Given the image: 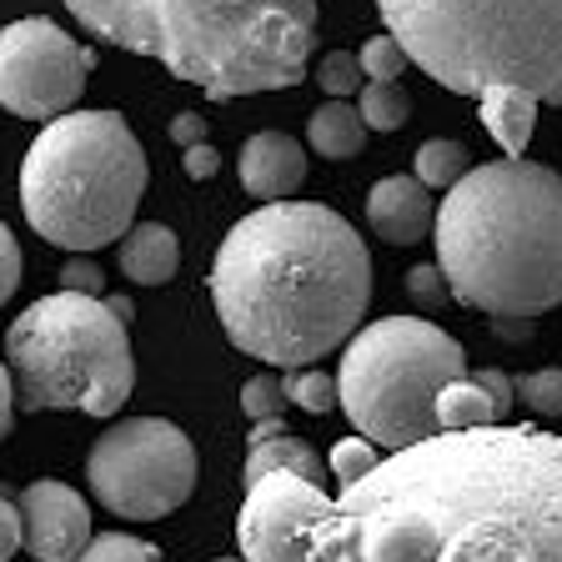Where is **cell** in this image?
<instances>
[{
    "mask_svg": "<svg viewBox=\"0 0 562 562\" xmlns=\"http://www.w3.org/2000/svg\"><path fill=\"white\" fill-rule=\"evenodd\" d=\"M216 562H241V558H216Z\"/></svg>",
    "mask_w": 562,
    "mask_h": 562,
    "instance_id": "38",
    "label": "cell"
},
{
    "mask_svg": "<svg viewBox=\"0 0 562 562\" xmlns=\"http://www.w3.org/2000/svg\"><path fill=\"white\" fill-rule=\"evenodd\" d=\"M95 56L46 15L0 31V105L25 121H56L81 101Z\"/></svg>",
    "mask_w": 562,
    "mask_h": 562,
    "instance_id": "10",
    "label": "cell"
},
{
    "mask_svg": "<svg viewBox=\"0 0 562 562\" xmlns=\"http://www.w3.org/2000/svg\"><path fill=\"white\" fill-rule=\"evenodd\" d=\"M462 341L427 316H382L347 337L337 372V407L376 447H412L437 437V392L468 376Z\"/></svg>",
    "mask_w": 562,
    "mask_h": 562,
    "instance_id": "8",
    "label": "cell"
},
{
    "mask_svg": "<svg viewBox=\"0 0 562 562\" xmlns=\"http://www.w3.org/2000/svg\"><path fill=\"white\" fill-rule=\"evenodd\" d=\"M492 337H497V341H513V347H517V341H532V337H538V327H532V316H492Z\"/></svg>",
    "mask_w": 562,
    "mask_h": 562,
    "instance_id": "33",
    "label": "cell"
},
{
    "mask_svg": "<svg viewBox=\"0 0 562 562\" xmlns=\"http://www.w3.org/2000/svg\"><path fill=\"white\" fill-rule=\"evenodd\" d=\"M21 527L35 562H76L91 542V507L76 487L41 477L21 492Z\"/></svg>",
    "mask_w": 562,
    "mask_h": 562,
    "instance_id": "12",
    "label": "cell"
},
{
    "mask_svg": "<svg viewBox=\"0 0 562 562\" xmlns=\"http://www.w3.org/2000/svg\"><path fill=\"white\" fill-rule=\"evenodd\" d=\"M281 386H286V402L302 407V412H312V417H327V412L337 407V376H327V372L296 367V372L281 376Z\"/></svg>",
    "mask_w": 562,
    "mask_h": 562,
    "instance_id": "21",
    "label": "cell"
},
{
    "mask_svg": "<svg viewBox=\"0 0 562 562\" xmlns=\"http://www.w3.org/2000/svg\"><path fill=\"white\" fill-rule=\"evenodd\" d=\"M105 306H111V312H116L121 322H131V316H136V306H131L126 296H105Z\"/></svg>",
    "mask_w": 562,
    "mask_h": 562,
    "instance_id": "37",
    "label": "cell"
},
{
    "mask_svg": "<svg viewBox=\"0 0 562 562\" xmlns=\"http://www.w3.org/2000/svg\"><path fill=\"white\" fill-rule=\"evenodd\" d=\"M261 472H296V477L322 482V452L296 432H277L267 442H246V482Z\"/></svg>",
    "mask_w": 562,
    "mask_h": 562,
    "instance_id": "17",
    "label": "cell"
},
{
    "mask_svg": "<svg viewBox=\"0 0 562 562\" xmlns=\"http://www.w3.org/2000/svg\"><path fill=\"white\" fill-rule=\"evenodd\" d=\"M316 562H562V437L492 422L397 447L316 522Z\"/></svg>",
    "mask_w": 562,
    "mask_h": 562,
    "instance_id": "1",
    "label": "cell"
},
{
    "mask_svg": "<svg viewBox=\"0 0 562 562\" xmlns=\"http://www.w3.org/2000/svg\"><path fill=\"white\" fill-rule=\"evenodd\" d=\"M407 296L417 306H427V312H437V306L452 296V286H447V277H442V267H437V261H422V267L407 271Z\"/></svg>",
    "mask_w": 562,
    "mask_h": 562,
    "instance_id": "28",
    "label": "cell"
},
{
    "mask_svg": "<svg viewBox=\"0 0 562 562\" xmlns=\"http://www.w3.org/2000/svg\"><path fill=\"white\" fill-rule=\"evenodd\" d=\"M146 196V151L116 111L46 121L21 161V211L50 246L95 251L131 232Z\"/></svg>",
    "mask_w": 562,
    "mask_h": 562,
    "instance_id": "6",
    "label": "cell"
},
{
    "mask_svg": "<svg viewBox=\"0 0 562 562\" xmlns=\"http://www.w3.org/2000/svg\"><path fill=\"white\" fill-rule=\"evenodd\" d=\"M316 81H322L327 95H341V101H347L351 91H362V60L351 56V50H327L322 66H316Z\"/></svg>",
    "mask_w": 562,
    "mask_h": 562,
    "instance_id": "26",
    "label": "cell"
},
{
    "mask_svg": "<svg viewBox=\"0 0 562 562\" xmlns=\"http://www.w3.org/2000/svg\"><path fill=\"white\" fill-rule=\"evenodd\" d=\"M437 267L452 302L542 316L562 302V171L522 156L472 166L437 211Z\"/></svg>",
    "mask_w": 562,
    "mask_h": 562,
    "instance_id": "5",
    "label": "cell"
},
{
    "mask_svg": "<svg viewBox=\"0 0 562 562\" xmlns=\"http://www.w3.org/2000/svg\"><path fill=\"white\" fill-rule=\"evenodd\" d=\"M412 116V95L397 81H372L362 86V121L372 131H402Z\"/></svg>",
    "mask_w": 562,
    "mask_h": 562,
    "instance_id": "20",
    "label": "cell"
},
{
    "mask_svg": "<svg viewBox=\"0 0 562 562\" xmlns=\"http://www.w3.org/2000/svg\"><path fill=\"white\" fill-rule=\"evenodd\" d=\"M206 286L232 347L271 367H312L362 327L372 257L341 211L286 196L222 236Z\"/></svg>",
    "mask_w": 562,
    "mask_h": 562,
    "instance_id": "2",
    "label": "cell"
},
{
    "mask_svg": "<svg viewBox=\"0 0 562 562\" xmlns=\"http://www.w3.org/2000/svg\"><path fill=\"white\" fill-rule=\"evenodd\" d=\"M116 251H121V277L136 281V286H166L176 277V267H181V241L161 222L131 226Z\"/></svg>",
    "mask_w": 562,
    "mask_h": 562,
    "instance_id": "15",
    "label": "cell"
},
{
    "mask_svg": "<svg viewBox=\"0 0 562 562\" xmlns=\"http://www.w3.org/2000/svg\"><path fill=\"white\" fill-rule=\"evenodd\" d=\"M382 457H376V442L372 437H341L337 447H331V477H337V487H351L357 477H367V472L376 468Z\"/></svg>",
    "mask_w": 562,
    "mask_h": 562,
    "instance_id": "22",
    "label": "cell"
},
{
    "mask_svg": "<svg viewBox=\"0 0 562 562\" xmlns=\"http://www.w3.org/2000/svg\"><path fill=\"white\" fill-rule=\"evenodd\" d=\"M386 31L437 86L472 95L507 156L538 105H562V0H376Z\"/></svg>",
    "mask_w": 562,
    "mask_h": 562,
    "instance_id": "3",
    "label": "cell"
},
{
    "mask_svg": "<svg viewBox=\"0 0 562 562\" xmlns=\"http://www.w3.org/2000/svg\"><path fill=\"white\" fill-rule=\"evenodd\" d=\"M95 41L156 56L211 101L302 86L316 0H66Z\"/></svg>",
    "mask_w": 562,
    "mask_h": 562,
    "instance_id": "4",
    "label": "cell"
},
{
    "mask_svg": "<svg viewBox=\"0 0 562 562\" xmlns=\"http://www.w3.org/2000/svg\"><path fill=\"white\" fill-rule=\"evenodd\" d=\"M60 286H66V292L101 296L105 292V271L91 261V251H70V261L60 267Z\"/></svg>",
    "mask_w": 562,
    "mask_h": 562,
    "instance_id": "29",
    "label": "cell"
},
{
    "mask_svg": "<svg viewBox=\"0 0 562 562\" xmlns=\"http://www.w3.org/2000/svg\"><path fill=\"white\" fill-rule=\"evenodd\" d=\"M15 422V386H11V367H0V437L11 432Z\"/></svg>",
    "mask_w": 562,
    "mask_h": 562,
    "instance_id": "36",
    "label": "cell"
},
{
    "mask_svg": "<svg viewBox=\"0 0 562 562\" xmlns=\"http://www.w3.org/2000/svg\"><path fill=\"white\" fill-rule=\"evenodd\" d=\"M201 136H206V121H201L196 111H181V116L171 121V140H181V146H196Z\"/></svg>",
    "mask_w": 562,
    "mask_h": 562,
    "instance_id": "35",
    "label": "cell"
},
{
    "mask_svg": "<svg viewBox=\"0 0 562 562\" xmlns=\"http://www.w3.org/2000/svg\"><path fill=\"white\" fill-rule=\"evenodd\" d=\"M331 513L322 482L296 472H261L246 482L236 538L246 562H316V522Z\"/></svg>",
    "mask_w": 562,
    "mask_h": 562,
    "instance_id": "11",
    "label": "cell"
},
{
    "mask_svg": "<svg viewBox=\"0 0 562 562\" xmlns=\"http://www.w3.org/2000/svg\"><path fill=\"white\" fill-rule=\"evenodd\" d=\"M367 222H372V232L382 241L412 246L432 232L437 206L417 176H382L372 187V196H367Z\"/></svg>",
    "mask_w": 562,
    "mask_h": 562,
    "instance_id": "14",
    "label": "cell"
},
{
    "mask_svg": "<svg viewBox=\"0 0 562 562\" xmlns=\"http://www.w3.org/2000/svg\"><path fill=\"white\" fill-rule=\"evenodd\" d=\"M241 187L257 201H286L306 181V151L286 131H257L241 146Z\"/></svg>",
    "mask_w": 562,
    "mask_h": 562,
    "instance_id": "13",
    "label": "cell"
},
{
    "mask_svg": "<svg viewBox=\"0 0 562 562\" xmlns=\"http://www.w3.org/2000/svg\"><path fill=\"white\" fill-rule=\"evenodd\" d=\"M357 60H362V76H367V81H397L402 66H407V50H402L397 41H392V31H386V35H372Z\"/></svg>",
    "mask_w": 562,
    "mask_h": 562,
    "instance_id": "27",
    "label": "cell"
},
{
    "mask_svg": "<svg viewBox=\"0 0 562 562\" xmlns=\"http://www.w3.org/2000/svg\"><path fill=\"white\" fill-rule=\"evenodd\" d=\"M517 386V402L532 407L538 417H562V372H527V376H513Z\"/></svg>",
    "mask_w": 562,
    "mask_h": 562,
    "instance_id": "24",
    "label": "cell"
},
{
    "mask_svg": "<svg viewBox=\"0 0 562 562\" xmlns=\"http://www.w3.org/2000/svg\"><path fill=\"white\" fill-rule=\"evenodd\" d=\"M76 562H161V552L151 542L131 538V532H101L86 542V552Z\"/></svg>",
    "mask_w": 562,
    "mask_h": 562,
    "instance_id": "23",
    "label": "cell"
},
{
    "mask_svg": "<svg viewBox=\"0 0 562 562\" xmlns=\"http://www.w3.org/2000/svg\"><path fill=\"white\" fill-rule=\"evenodd\" d=\"M482 382V392L492 397V407H497V422H507L513 417V407H517V386H513V376L507 372H497V367H477L472 372Z\"/></svg>",
    "mask_w": 562,
    "mask_h": 562,
    "instance_id": "30",
    "label": "cell"
},
{
    "mask_svg": "<svg viewBox=\"0 0 562 562\" xmlns=\"http://www.w3.org/2000/svg\"><path fill=\"white\" fill-rule=\"evenodd\" d=\"M412 166H417V181L427 191H432V187H452V181H462V176L472 171V151L462 146V140H427Z\"/></svg>",
    "mask_w": 562,
    "mask_h": 562,
    "instance_id": "19",
    "label": "cell"
},
{
    "mask_svg": "<svg viewBox=\"0 0 562 562\" xmlns=\"http://www.w3.org/2000/svg\"><path fill=\"white\" fill-rule=\"evenodd\" d=\"M15 286H21V246H15L11 226L0 222V306L15 296Z\"/></svg>",
    "mask_w": 562,
    "mask_h": 562,
    "instance_id": "31",
    "label": "cell"
},
{
    "mask_svg": "<svg viewBox=\"0 0 562 562\" xmlns=\"http://www.w3.org/2000/svg\"><path fill=\"white\" fill-rule=\"evenodd\" d=\"M241 412H246L251 422L281 417V412H286V386H281V376H271V372L246 376V386H241Z\"/></svg>",
    "mask_w": 562,
    "mask_h": 562,
    "instance_id": "25",
    "label": "cell"
},
{
    "mask_svg": "<svg viewBox=\"0 0 562 562\" xmlns=\"http://www.w3.org/2000/svg\"><path fill=\"white\" fill-rule=\"evenodd\" d=\"M95 503L126 522H156L176 513L196 487V447L166 417H121L95 437L86 457Z\"/></svg>",
    "mask_w": 562,
    "mask_h": 562,
    "instance_id": "9",
    "label": "cell"
},
{
    "mask_svg": "<svg viewBox=\"0 0 562 562\" xmlns=\"http://www.w3.org/2000/svg\"><path fill=\"white\" fill-rule=\"evenodd\" d=\"M216 166H222L216 146H206V140L187 146V176H191V181H211V176H216Z\"/></svg>",
    "mask_w": 562,
    "mask_h": 562,
    "instance_id": "34",
    "label": "cell"
},
{
    "mask_svg": "<svg viewBox=\"0 0 562 562\" xmlns=\"http://www.w3.org/2000/svg\"><path fill=\"white\" fill-rule=\"evenodd\" d=\"M306 146H312L316 156H327V161H351V156H362V146H367L362 111H351L341 95H331V101L316 105L312 121H306Z\"/></svg>",
    "mask_w": 562,
    "mask_h": 562,
    "instance_id": "16",
    "label": "cell"
},
{
    "mask_svg": "<svg viewBox=\"0 0 562 562\" xmlns=\"http://www.w3.org/2000/svg\"><path fill=\"white\" fill-rule=\"evenodd\" d=\"M15 407L116 417L136 386L131 337L105 296L56 292L31 302L5 331Z\"/></svg>",
    "mask_w": 562,
    "mask_h": 562,
    "instance_id": "7",
    "label": "cell"
},
{
    "mask_svg": "<svg viewBox=\"0 0 562 562\" xmlns=\"http://www.w3.org/2000/svg\"><path fill=\"white\" fill-rule=\"evenodd\" d=\"M15 548H25V527H21V507L11 497H0V562H11Z\"/></svg>",
    "mask_w": 562,
    "mask_h": 562,
    "instance_id": "32",
    "label": "cell"
},
{
    "mask_svg": "<svg viewBox=\"0 0 562 562\" xmlns=\"http://www.w3.org/2000/svg\"><path fill=\"white\" fill-rule=\"evenodd\" d=\"M497 422V407L482 392L477 376H452V382L437 392V427L442 432H468V427H492Z\"/></svg>",
    "mask_w": 562,
    "mask_h": 562,
    "instance_id": "18",
    "label": "cell"
}]
</instances>
